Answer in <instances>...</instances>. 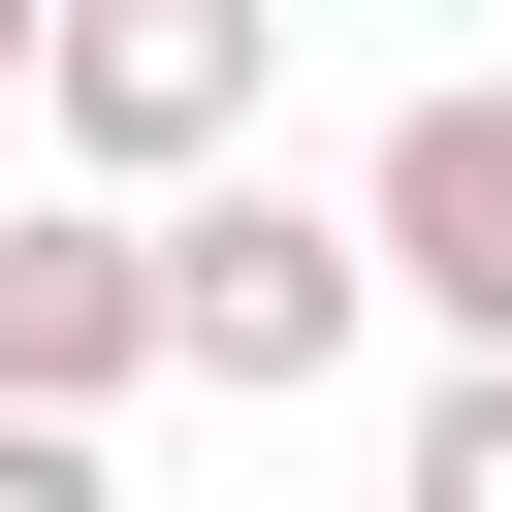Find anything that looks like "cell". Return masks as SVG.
I'll use <instances>...</instances> for the list:
<instances>
[{
  "mask_svg": "<svg viewBox=\"0 0 512 512\" xmlns=\"http://www.w3.org/2000/svg\"><path fill=\"white\" fill-rule=\"evenodd\" d=\"M128 256H160V384H224V416H320V384H352V320H384L352 192H288L256 128H224V160H160V192H128Z\"/></svg>",
  "mask_w": 512,
  "mask_h": 512,
  "instance_id": "obj_1",
  "label": "cell"
},
{
  "mask_svg": "<svg viewBox=\"0 0 512 512\" xmlns=\"http://www.w3.org/2000/svg\"><path fill=\"white\" fill-rule=\"evenodd\" d=\"M256 96H288V0H32V96H0V128H32L64 192H160V160H224Z\"/></svg>",
  "mask_w": 512,
  "mask_h": 512,
  "instance_id": "obj_2",
  "label": "cell"
},
{
  "mask_svg": "<svg viewBox=\"0 0 512 512\" xmlns=\"http://www.w3.org/2000/svg\"><path fill=\"white\" fill-rule=\"evenodd\" d=\"M0 512H96V416H32V384H0Z\"/></svg>",
  "mask_w": 512,
  "mask_h": 512,
  "instance_id": "obj_5",
  "label": "cell"
},
{
  "mask_svg": "<svg viewBox=\"0 0 512 512\" xmlns=\"http://www.w3.org/2000/svg\"><path fill=\"white\" fill-rule=\"evenodd\" d=\"M352 256L448 320V352H512V96L448 64V96H384V160H352Z\"/></svg>",
  "mask_w": 512,
  "mask_h": 512,
  "instance_id": "obj_3",
  "label": "cell"
},
{
  "mask_svg": "<svg viewBox=\"0 0 512 512\" xmlns=\"http://www.w3.org/2000/svg\"><path fill=\"white\" fill-rule=\"evenodd\" d=\"M384 480H416V512H512V352H448V384H416V448H384Z\"/></svg>",
  "mask_w": 512,
  "mask_h": 512,
  "instance_id": "obj_4",
  "label": "cell"
},
{
  "mask_svg": "<svg viewBox=\"0 0 512 512\" xmlns=\"http://www.w3.org/2000/svg\"><path fill=\"white\" fill-rule=\"evenodd\" d=\"M0 96H32V0H0Z\"/></svg>",
  "mask_w": 512,
  "mask_h": 512,
  "instance_id": "obj_6",
  "label": "cell"
}]
</instances>
